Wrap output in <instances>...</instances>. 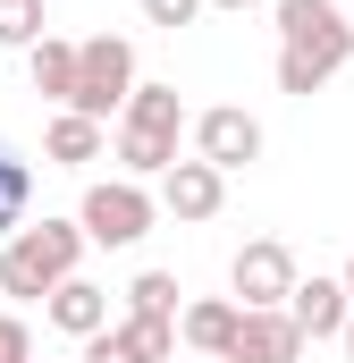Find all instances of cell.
<instances>
[{
    "instance_id": "obj_24",
    "label": "cell",
    "mask_w": 354,
    "mask_h": 363,
    "mask_svg": "<svg viewBox=\"0 0 354 363\" xmlns=\"http://www.w3.org/2000/svg\"><path fill=\"white\" fill-rule=\"evenodd\" d=\"M346 296H354V254H346Z\"/></svg>"
},
{
    "instance_id": "obj_16",
    "label": "cell",
    "mask_w": 354,
    "mask_h": 363,
    "mask_svg": "<svg viewBox=\"0 0 354 363\" xmlns=\"http://www.w3.org/2000/svg\"><path fill=\"white\" fill-rule=\"evenodd\" d=\"M25 203H34V169H25V152H17V144H0V245L34 228V220H25Z\"/></svg>"
},
{
    "instance_id": "obj_19",
    "label": "cell",
    "mask_w": 354,
    "mask_h": 363,
    "mask_svg": "<svg viewBox=\"0 0 354 363\" xmlns=\"http://www.w3.org/2000/svg\"><path fill=\"white\" fill-rule=\"evenodd\" d=\"M42 34H51L42 0H0V43H8V51H34Z\"/></svg>"
},
{
    "instance_id": "obj_11",
    "label": "cell",
    "mask_w": 354,
    "mask_h": 363,
    "mask_svg": "<svg viewBox=\"0 0 354 363\" xmlns=\"http://www.w3.org/2000/svg\"><path fill=\"white\" fill-rule=\"evenodd\" d=\"M287 313H295V330H304V338H346L354 296H346V279H295Z\"/></svg>"
},
{
    "instance_id": "obj_23",
    "label": "cell",
    "mask_w": 354,
    "mask_h": 363,
    "mask_svg": "<svg viewBox=\"0 0 354 363\" xmlns=\"http://www.w3.org/2000/svg\"><path fill=\"white\" fill-rule=\"evenodd\" d=\"M338 347H346V363H354V321H346V338H338Z\"/></svg>"
},
{
    "instance_id": "obj_15",
    "label": "cell",
    "mask_w": 354,
    "mask_h": 363,
    "mask_svg": "<svg viewBox=\"0 0 354 363\" xmlns=\"http://www.w3.org/2000/svg\"><path fill=\"white\" fill-rule=\"evenodd\" d=\"M110 152H118V178H144V186H161L177 161H185V152H177V135H152V127H118V135H110Z\"/></svg>"
},
{
    "instance_id": "obj_10",
    "label": "cell",
    "mask_w": 354,
    "mask_h": 363,
    "mask_svg": "<svg viewBox=\"0 0 354 363\" xmlns=\"http://www.w3.org/2000/svg\"><path fill=\"white\" fill-rule=\"evenodd\" d=\"M236 330H245V304H236V296H202V304H185V313H177V338H185V347H194V355H236Z\"/></svg>"
},
{
    "instance_id": "obj_22",
    "label": "cell",
    "mask_w": 354,
    "mask_h": 363,
    "mask_svg": "<svg viewBox=\"0 0 354 363\" xmlns=\"http://www.w3.org/2000/svg\"><path fill=\"white\" fill-rule=\"evenodd\" d=\"M211 9H228V17H245V9H262V0H211Z\"/></svg>"
},
{
    "instance_id": "obj_7",
    "label": "cell",
    "mask_w": 354,
    "mask_h": 363,
    "mask_svg": "<svg viewBox=\"0 0 354 363\" xmlns=\"http://www.w3.org/2000/svg\"><path fill=\"white\" fill-rule=\"evenodd\" d=\"M152 194H161V211H169V220H219V203H228V169H211V161H194V152H185Z\"/></svg>"
},
{
    "instance_id": "obj_14",
    "label": "cell",
    "mask_w": 354,
    "mask_h": 363,
    "mask_svg": "<svg viewBox=\"0 0 354 363\" xmlns=\"http://www.w3.org/2000/svg\"><path fill=\"white\" fill-rule=\"evenodd\" d=\"M25 68H34V93L42 101H76V68H85V43H68V34H42L34 51H25Z\"/></svg>"
},
{
    "instance_id": "obj_6",
    "label": "cell",
    "mask_w": 354,
    "mask_h": 363,
    "mask_svg": "<svg viewBox=\"0 0 354 363\" xmlns=\"http://www.w3.org/2000/svg\"><path fill=\"white\" fill-rule=\"evenodd\" d=\"M194 161H211V169H253V161H262V118L236 110V101L202 110V118H194Z\"/></svg>"
},
{
    "instance_id": "obj_4",
    "label": "cell",
    "mask_w": 354,
    "mask_h": 363,
    "mask_svg": "<svg viewBox=\"0 0 354 363\" xmlns=\"http://www.w3.org/2000/svg\"><path fill=\"white\" fill-rule=\"evenodd\" d=\"M135 43L127 34H85V68H76V101L68 110H85V118H101L110 127V110H127L135 101Z\"/></svg>"
},
{
    "instance_id": "obj_13",
    "label": "cell",
    "mask_w": 354,
    "mask_h": 363,
    "mask_svg": "<svg viewBox=\"0 0 354 363\" xmlns=\"http://www.w3.org/2000/svg\"><path fill=\"white\" fill-rule=\"evenodd\" d=\"M101 152H110V127H101V118L51 110V127H42V161H51V169H85V161H101Z\"/></svg>"
},
{
    "instance_id": "obj_3",
    "label": "cell",
    "mask_w": 354,
    "mask_h": 363,
    "mask_svg": "<svg viewBox=\"0 0 354 363\" xmlns=\"http://www.w3.org/2000/svg\"><path fill=\"white\" fill-rule=\"evenodd\" d=\"M76 220H85L93 245H144L152 220H161V194H152L144 178H93L85 203H76Z\"/></svg>"
},
{
    "instance_id": "obj_12",
    "label": "cell",
    "mask_w": 354,
    "mask_h": 363,
    "mask_svg": "<svg viewBox=\"0 0 354 363\" xmlns=\"http://www.w3.org/2000/svg\"><path fill=\"white\" fill-rule=\"evenodd\" d=\"M304 347H312V338L295 330V313H245L228 363H304Z\"/></svg>"
},
{
    "instance_id": "obj_9",
    "label": "cell",
    "mask_w": 354,
    "mask_h": 363,
    "mask_svg": "<svg viewBox=\"0 0 354 363\" xmlns=\"http://www.w3.org/2000/svg\"><path fill=\"white\" fill-rule=\"evenodd\" d=\"M42 321H51L59 338H76V347H85V338H101V330H110V287H93V279L76 271L68 287H51V304H42Z\"/></svg>"
},
{
    "instance_id": "obj_20",
    "label": "cell",
    "mask_w": 354,
    "mask_h": 363,
    "mask_svg": "<svg viewBox=\"0 0 354 363\" xmlns=\"http://www.w3.org/2000/svg\"><path fill=\"white\" fill-rule=\"evenodd\" d=\"M0 363H34V330H25V313H0Z\"/></svg>"
},
{
    "instance_id": "obj_5",
    "label": "cell",
    "mask_w": 354,
    "mask_h": 363,
    "mask_svg": "<svg viewBox=\"0 0 354 363\" xmlns=\"http://www.w3.org/2000/svg\"><path fill=\"white\" fill-rule=\"evenodd\" d=\"M228 296H236L245 313H287V296H295V254H287L278 237H253V245L228 262Z\"/></svg>"
},
{
    "instance_id": "obj_2",
    "label": "cell",
    "mask_w": 354,
    "mask_h": 363,
    "mask_svg": "<svg viewBox=\"0 0 354 363\" xmlns=\"http://www.w3.org/2000/svg\"><path fill=\"white\" fill-rule=\"evenodd\" d=\"M85 245H93L85 220H34L25 237L0 245V296H17V304H51V287L76 279Z\"/></svg>"
},
{
    "instance_id": "obj_8",
    "label": "cell",
    "mask_w": 354,
    "mask_h": 363,
    "mask_svg": "<svg viewBox=\"0 0 354 363\" xmlns=\"http://www.w3.org/2000/svg\"><path fill=\"white\" fill-rule=\"evenodd\" d=\"M177 355V321H110L101 338H85L76 363H169Z\"/></svg>"
},
{
    "instance_id": "obj_17",
    "label": "cell",
    "mask_w": 354,
    "mask_h": 363,
    "mask_svg": "<svg viewBox=\"0 0 354 363\" xmlns=\"http://www.w3.org/2000/svg\"><path fill=\"white\" fill-rule=\"evenodd\" d=\"M118 127H152V135H177V127H185V101H177V85H135V101L118 110Z\"/></svg>"
},
{
    "instance_id": "obj_1",
    "label": "cell",
    "mask_w": 354,
    "mask_h": 363,
    "mask_svg": "<svg viewBox=\"0 0 354 363\" xmlns=\"http://www.w3.org/2000/svg\"><path fill=\"white\" fill-rule=\"evenodd\" d=\"M278 9V93H321L354 60V26L338 0H270Z\"/></svg>"
},
{
    "instance_id": "obj_18",
    "label": "cell",
    "mask_w": 354,
    "mask_h": 363,
    "mask_svg": "<svg viewBox=\"0 0 354 363\" xmlns=\"http://www.w3.org/2000/svg\"><path fill=\"white\" fill-rule=\"evenodd\" d=\"M127 321H177V271H135Z\"/></svg>"
},
{
    "instance_id": "obj_21",
    "label": "cell",
    "mask_w": 354,
    "mask_h": 363,
    "mask_svg": "<svg viewBox=\"0 0 354 363\" xmlns=\"http://www.w3.org/2000/svg\"><path fill=\"white\" fill-rule=\"evenodd\" d=\"M202 9H211V0H144V17H152V26H194V17H202Z\"/></svg>"
}]
</instances>
